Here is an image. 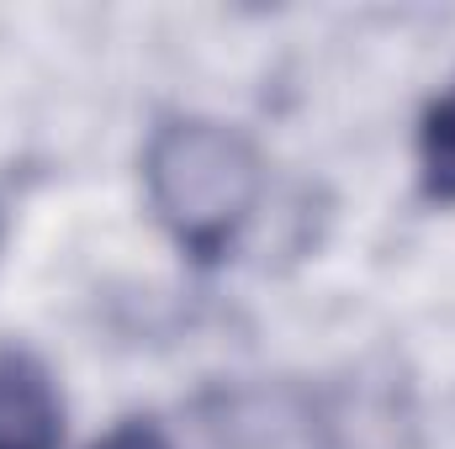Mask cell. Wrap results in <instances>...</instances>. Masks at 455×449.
I'll return each instance as SVG.
<instances>
[{
  "label": "cell",
  "mask_w": 455,
  "mask_h": 449,
  "mask_svg": "<svg viewBox=\"0 0 455 449\" xmlns=\"http://www.w3.org/2000/svg\"><path fill=\"white\" fill-rule=\"evenodd\" d=\"M143 191L164 232L196 264H218L259 212L265 159L228 122L175 116L143 148Z\"/></svg>",
  "instance_id": "obj_1"
},
{
  "label": "cell",
  "mask_w": 455,
  "mask_h": 449,
  "mask_svg": "<svg viewBox=\"0 0 455 449\" xmlns=\"http://www.w3.org/2000/svg\"><path fill=\"white\" fill-rule=\"evenodd\" d=\"M223 449H329V423L313 397L291 386H243L223 391L212 413Z\"/></svg>",
  "instance_id": "obj_2"
},
{
  "label": "cell",
  "mask_w": 455,
  "mask_h": 449,
  "mask_svg": "<svg viewBox=\"0 0 455 449\" xmlns=\"http://www.w3.org/2000/svg\"><path fill=\"white\" fill-rule=\"evenodd\" d=\"M64 402L43 359L27 349H0V449H59Z\"/></svg>",
  "instance_id": "obj_3"
},
{
  "label": "cell",
  "mask_w": 455,
  "mask_h": 449,
  "mask_svg": "<svg viewBox=\"0 0 455 449\" xmlns=\"http://www.w3.org/2000/svg\"><path fill=\"white\" fill-rule=\"evenodd\" d=\"M419 180L429 201L455 207V80L424 106L419 122Z\"/></svg>",
  "instance_id": "obj_4"
},
{
  "label": "cell",
  "mask_w": 455,
  "mask_h": 449,
  "mask_svg": "<svg viewBox=\"0 0 455 449\" xmlns=\"http://www.w3.org/2000/svg\"><path fill=\"white\" fill-rule=\"evenodd\" d=\"M91 449H175V445H170V434H164L154 418H122L112 434Z\"/></svg>",
  "instance_id": "obj_5"
}]
</instances>
